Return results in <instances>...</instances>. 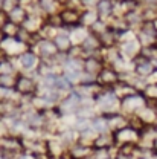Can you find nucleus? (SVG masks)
Returning a JSON list of instances; mask_svg holds the SVG:
<instances>
[{
    "label": "nucleus",
    "mask_w": 157,
    "mask_h": 159,
    "mask_svg": "<svg viewBox=\"0 0 157 159\" xmlns=\"http://www.w3.org/2000/svg\"><path fill=\"white\" fill-rule=\"evenodd\" d=\"M14 89H15V92H17L19 95H21V97H31V95H34L35 90H37V83L31 78V77L19 75Z\"/></svg>",
    "instance_id": "1"
},
{
    "label": "nucleus",
    "mask_w": 157,
    "mask_h": 159,
    "mask_svg": "<svg viewBox=\"0 0 157 159\" xmlns=\"http://www.w3.org/2000/svg\"><path fill=\"white\" fill-rule=\"evenodd\" d=\"M81 104V97H79L76 92H72L67 98L63 99V102L59 104V112L61 115H72L78 110Z\"/></svg>",
    "instance_id": "2"
},
{
    "label": "nucleus",
    "mask_w": 157,
    "mask_h": 159,
    "mask_svg": "<svg viewBox=\"0 0 157 159\" xmlns=\"http://www.w3.org/2000/svg\"><path fill=\"white\" fill-rule=\"evenodd\" d=\"M120 102H122V110H125V112H128V113H136L137 110L143 109L145 99H143L142 95L134 93V95H131V97H128V98H124Z\"/></svg>",
    "instance_id": "3"
},
{
    "label": "nucleus",
    "mask_w": 157,
    "mask_h": 159,
    "mask_svg": "<svg viewBox=\"0 0 157 159\" xmlns=\"http://www.w3.org/2000/svg\"><path fill=\"white\" fill-rule=\"evenodd\" d=\"M37 48H38L40 55H41L43 58H47V60L55 58V57H57V55L59 54L57 44H55L54 41L47 40V39L38 40V44H37Z\"/></svg>",
    "instance_id": "4"
},
{
    "label": "nucleus",
    "mask_w": 157,
    "mask_h": 159,
    "mask_svg": "<svg viewBox=\"0 0 157 159\" xmlns=\"http://www.w3.org/2000/svg\"><path fill=\"white\" fill-rule=\"evenodd\" d=\"M96 80L102 86H111L113 87L119 81V74L115 67H102V70L98 74Z\"/></svg>",
    "instance_id": "5"
},
{
    "label": "nucleus",
    "mask_w": 157,
    "mask_h": 159,
    "mask_svg": "<svg viewBox=\"0 0 157 159\" xmlns=\"http://www.w3.org/2000/svg\"><path fill=\"white\" fill-rule=\"evenodd\" d=\"M137 130L133 127H122L113 132V141L115 142H136L137 139Z\"/></svg>",
    "instance_id": "6"
},
{
    "label": "nucleus",
    "mask_w": 157,
    "mask_h": 159,
    "mask_svg": "<svg viewBox=\"0 0 157 159\" xmlns=\"http://www.w3.org/2000/svg\"><path fill=\"white\" fill-rule=\"evenodd\" d=\"M104 64L102 61L99 60V57H95V55H89L84 58V63H82V69L85 74L89 75H93V77H98V74L102 70Z\"/></svg>",
    "instance_id": "7"
},
{
    "label": "nucleus",
    "mask_w": 157,
    "mask_h": 159,
    "mask_svg": "<svg viewBox=\"0 0 157 159\" xmlns=\"http://www.w3.org/2000/svg\"><path fill=\"white\" fill-rule=\"evenodd\" d=\"M64 26H79L81 25V12L73 8H66L59 12Z\"/></svg>",
    "instance_id": "8"
},
{
    "label": "nucleus",
    "mask_w": 157,
    "mask_h": 159,
    "mask_svg": "<svg viewBox=\"0 0 157 159\" xmlns=\"http://www.w3.org/2000/svg\"><path fill=\"white\" fill-rule=\"evenodd\" d=\"M6 16H8V20H11V21H14V23H17V25H23V21L26 20V17L29 16L28 14V11L21 6V5H15L9 12H6Z\"/></svg>",
    "instance_id": "9"
},
{
    "label": "nucleus",
    "mask_w": 157,
    "mask_h": 159,
    "mask_svg": "<svg viewBox=\"0 0 157 159\" xmlns=\"http://www.w3.org/2000/svg\"><path fill=\"white\" fill-rule=\"evenodd\" d=\"M113 11H115V5L111 0H99L98 6H96V12H98L99 19H110L113 16Z\"/></svg>",
    "instance_id": "10"
},
{
    "label": "nucleus",
    "mask_w": 157,
    "mask_h": 159,
    "mask_svg": "<svg viewBox=\"0 0 157 159\" xmlns=\"http://www.w3.org/2000/svg\"><path fill=\"white\" fill-rule=\"evenodd\" d=\"M26 31H29V32H32V34H35V32H40V29L44 26V23L40 20L38 16H28L26 20L23 21V25H21Z\"/></svg>",
    "instance_id": "11"
},
{
    "label": "nucleus",
    "mask_w": 157,
    "mask_h": 159,
    "mask_svg": "<svg viewBox=\"0 0 157 159\" xmlns=\"http://www.w3.org/2000/svg\"><path fill=\"white\" fill-rule=\"evenodd\" d=\"M119 51H120L122 57H124V55L136 57V54H137L139 51H142V49H140V46H139L137 40H128V41H124V43H122V46H120Z\"/></svg>",
    "instance_id": "12"
},
{
    "label": "nucleus",
    "mask_w": 157,
    "mask_h": 159,
    "mask_svg": "<svg viewBox=\"0 0 157 159\" xmlns=\"http://www.w3.org/2000/svg\"><path fill=\"white\" fill-rule=\"evenodd\" d=\"M20 64L24 69H32L37 64V55L32 51H23L20 54Z\"/></svg>",
    "instance_id": "13"
},
{
    "label": "nucleus",
    "mask_w": 157,
    "mask_h": 159,
    "mask_svg": "<svg viewBox=\"0 0 157 159\" xmlns=\"http://www.w3.org/2000/svg\"><path fill=\"white\" fill-rule=\"evenodd\" d=\"M90 153H92V148L84 144H75V147H72L70 150V155L73 159H87Z\"/></svg>",
    "instance_id": "14"
},
{
    "label": "nucleus",
    "mask_w": 157,
    "mask_h": 159,
    "mask_svg": "<svg viewBox=\"0 0 157 159\" xmlns=\"http://www.w3.org/2000/svg\"><path fill=\"white\" fill-rule=\"evenodd\" d=\"M54 43L57 44V48H58L59 52H64V54H67L70 49H72V40L69 35H63V34H59L55 37L54 40Z\"/></svg>",
    "instance_id": "15"
},
{
    "label": "nucleus",
    "mask_w": 157,
    "mask_h": 159,
    "mask_svg": "<svg viewBox=\"0 0 157 159\" xmlns=\"http://www.w3.org/2000/svg\"><path fill=\"white\" fill-rule=\"evenodd\" d=\"M113 135L110 136L108 133H99L93 141V147L95 148H110V145L113 144Z\"/></svg>",
    "instance_id": "16"
},
{
    "label": "nucleus",
    "mask_w": 157,
    "mask_h": 159,
    "mask_svg": "<svg viewBox=\"0 0 157 159\" xmlns=\"http://www.w3.org/2000/svg\"><path fill=\"white\" fill-rule=\"evenodd\" d=\"M47 153L52 158L57 156V155H61V158H63V155H64V144L61 141H57V139L49 141L47 142Z\"/></svg>",
    "instance_id": "17"
},
{
    "label": "nucleus",
    "mask_w": 157,
    "mask_h": 159,
    "mask_svg": "<svg viewBox=\"0 0 157 159\" xmlns=\"http://www.w3.org/2000/svg\"><path fill=\"white\" fill-rule=\"evenodd\" d=\"M20 28H21L20 25L11 21V20H6L5 25H3V28H2V32L5 34V37H17Z\"/></svg>",
    "instance_id": "18"
},
{
    "label": "nucleus",
    "mask_w": 157,
    "mask_h": 159,
    "mask_svg": "<svg viewBox=\"0 0 157 159\" xmlns=\"http://www.w3.org/2000/svg\"><path fill=\"white\" fill-rule=\"evenodd\" d=\"M96 20H99V16H98V12H96V11L87 9L85 12H82V14H81V25H82V26L90 28Z\"/></svg>",
    "instance_id": "19"
},
{
    "label": "nucleus",
    "mask_w": 157,
    "mask_h": 159,
    "mask_svg": "<svg viewBox=\"0 0 157 159\" xmlns=\"http://www.w3.org/2000/svg\"><path fill=\"white\" fill-rule=\"evenodd\" d=\"M76 139H78V136H76L75 129H69V130L63 132L61 136H59V141L63 144H73V142H76Z\"/></svg>",
    "instance_id": "20"
},
{
    "label": "nucleus",
    "mask_w": 157,
    "mask_h": 159,
    "mask_svg": "<svg viewBox=\"0 0 157 159\" xmlns=\"http://www.w3.org/2000/svg\"><path fill=\"white\" fill-rule=\"evenodd\" d=\"M15 81L17 78L12 74H0V86H3V87L12 89L15 86Z\"/></svg>",
    "instance_id": "21"
},
{
    "label": "nucleus",
    "mask_w": 157,
    "mask_h": 159,
    "mask_svg": "<svg viewBox=\"0 0 157 159\" xmlns=\"http://www.w3.org/2000/svg\"><path fill=\"white\" fill-rule=\"evenodd\" d=\"M136 142H124L119 148V155H124V156H131L134 152H136Z\"/></svg>",
    "instance_id": "22"
},
{
    "label": "nucleus",
    "mask_w": 157,
    "mask_h": 159,
    "mask_svg": "<svg viewBox=\"0 0 157 159\" xmlns=\"http://www.w3.org/2000/svg\"><path fill=\"white\" fill-rule=\"evenodd\" d=\"M93 158L95 159H111V155H110L108 148H96Z\"/></svg>",
    "instance_id": "23"
},
{
    "label": "nucleus",
    "mask_w": 157,
    "mask_h": 159,
    "mask_svg": "<svg viewBox=\"0 0 157 159\" xmlns=\"http://www.w3.org/2000/svg\"><path fill=\"white\" fill-rule=\"evenodd\" d=\"M11 95H12V90H11V89L0 86V101H6V99H9L11 98Z\"/></svg>",
    "instance_id": "24"
},
{
    "label": "nucleus",
    "mask_w": 157,
    "mask_h": 159,
    "mask_svg": "<svg viewBox=\"0 0 157 159\" xmlns=\"http://www.w3.org/2000/svg\"><path fill=\"white\" fill-rule=\"evenodd\" d=\"M82 2V6L85 8H96L99 3V0H81Z\"/></svg>",
    "instance_id": "25"
},
{
    "label": "nucleus",
    "mask_w": 157,
    "mask_h": 159,
    "mask_svg": "<svg viewBox=\"0 0 157 159\" xmlns=\"http://www.w3.org/2000/svg\"><path fill=\"white\" fill-rule=\"evenodd\" d=\"M19 159H38V156H37V153H32V152H24L23 155H20Z\"/></svg>",
    "instance_id": "26"
},
{
    "label": "nucleus",
    "mask_w": 157,
    "mask_h": 159,
    "mask_svg": "<svg viewBox=\"0 0 157 159\" xmlns=\"http://www.w3.org/2000/svg\"><path fill=\"white\" fill-rule=\"evenodd\" d=\"M116 159H130V156H124V155H118Z\"/></svg>",
    "instance_id": "27"
},
{
    "label": "nucleus",
    "mask_w": 157,
    "mask_h": 159,
    "mask_svg": "<svg viewBox=\"0 0 157 159\" xmlns=\"http://www.w3.org/2000/svg\"><path fill=\"white\" fill-rule=\"evenodd\" d=\"M153 148L157 152V139H154V142H153Z\"/></svg>",
    "instance_id": "28"
},
{
    "label": "nucleus",
    "mask_w": 157,
    "mask_h": 159,
    "mask_svg": "<svg viewBox=\"0 0 157 159\" xmlns=\"http://www.w3.org/2000/svg\"><path fill=\"white\" fill-rule=\"evenodd\" d=\"M2 5H3V0H0V9H2Z\"/></svg>",
    "instance_id": "29"
}]
</instances>
